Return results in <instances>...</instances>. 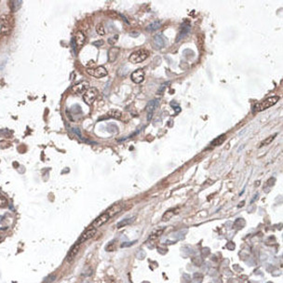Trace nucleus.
<instances>
[{"label": "nucleus", "mask_w": 283, "mask_h": 283, "mask_svg": "<svg viewBox=\"0 0 283 283\" xmlns=\"http://www.w3.org/2000/svg\"><path fill=\"white\" fill-rule=\"evenodd\" d=\"M13 27V18L11 15L3 14L0 16V34L8 35L11 34Z\"/></svg>", "instance_id": "nucleus-1"}, {"label": "nucleus", "mask_w": 283, "mask_h": 283, "mask_svg": "<svg viewBox=\"0 0 283 283\" xmlns=\"http://www.w3.org/2000/svg\"><path fill=\"white\" fill-rule=\"evenodd\" d=\"M279 96H271V97H268L265 101H263L262 103L255 104V106L253 107V111L254 112H261V111H264L267 108L271 107V106H273L274 104H276L277 102H279Z\"/></svg>", "instance_id": "nucleus-2"}, {"label": "nucleus", "mask_w": 283, "mask_h": 283, "mask_svg": "<svg viewBox=\"0 0 283 283\" xmlns=\"http://www.w3.org/2000/svg\"><path fill=\"white\" fill-rule=\"evenodd\" d=\"M148 56H149V52L147 50L139 49L130 54V56L129 57V61L131 63H140L147 59Z\"/></svg>", "instance_id": "nucleus-3"}, {"label": "nucleus", "mask_w": 283, "mask_h": 283, "mask_svg": "<svg viewBox=\"0 0 283 283\" xmlns=\"http://www.w3.org/2000/svg\"><path fill=\"white\" fill-rule=\"evenodd\" d=\"M97 96H98V90L96 88H89L87 92H86L83 95V101L84 102L90 105V104H92L93 102L96 100V98H97Z\"/></svg>", "instance_id": "nucleus-4"}, {"label": "nucleus", "mask_w": 283, "mask_h": 283, "mask_svg": "<svg viewBox=\"0 0 283 283\" xmlns=\"http://www.w3.org/2000/svg\"><path fill=\"white\" fill-rule=\"evenodd\" d=\"M87 73L96 78H101L107 75V70H106L103 66H97L94 68H89L87 69Z\"/></svg>", "instance_id": "nucleus-5"}, {"label": "nucleus", "mask_w": 283, "mask_h": 283, "mask_svg": "<svg viewBox=\"0 0 283 283\" xmlns=\"http://www.w3.org/2000/svg\"><path fill=\"white\" fill-rule=\"evenodd\" d=\"M167 44V39L162 34H156L153 37L152 40V45L155 49H160L166 46Z\"/></svg>", "instance_id": "nucleus-6"}, {"label": "nucleus", "mask_w": 283, "mask_h": 283, "mask_svg": "<svg viewBox=\"0 0 283 283\" xmlns=\"http://www.w3.org/2000/svg\"><path fill=\"white\" fill-rule=\"evenodd\" d=\"M89 88V83L88 81H79L77 84H75L71 89H72V92L75 94H81L83 92L85 93Z\"/></svg>", "instance_id": "nucleus-7"}, {"label": "nucleus", "mask_w": 283, "mask_h": 283, "mask_svg": "<svg viewBox=\"0 0 283 283\" xmlns=\"http://www.w3.org/2000/svg\"><path fill=\"white\" fill-rule=\"evenodd\" d=\"M95 233H96V228H95V227H92V226L89 227V228L86 229L82 233V235L80 236V237L77 240V243H79V244L84 243L85 241H87L88 239H92V237L95 235Z\"/></svg>", "instance_id": "nucleus-8"}, {"label": "nucleus", "mask_w": 283, "mask_h": 283, "mask_svg": "<svg viewBox=\"0 0 283 283\" xmlns=\"http://www.w3.org/2000/svg\"><path fill=\"white\" fill-rule=\"evenodd\" d=\"M190 29L191 26L188 23H184L181 25V28H180V31L179 34H177V38H176V42H179L181 41L182 39H184L186 35H187L190 33Z\"/></svg>", "instance_id": "nucleus-9"}, {"label": "nucleus", "mask_w": 283, "mask_h": 283, "mask_svg": "<svg viewBox=\"0 0 283 283\" xmlns=\"http://www.w3.org/2000/svg\"><path fill=\"white\" fill-rule=\"evenodd\" d=\"M111 218V217H110V215L107 213V212H104V213H103V214H101L99 217H98V218H96L95 220H94V222H93V223H92V227H95V228H97V227H100V226H102V225H103L104 224H106V223H107V222H108V220Z\"/></svg>", "instance_id": "nucleus-10"}, {"label": "nucleus", "mask_w": 283, "mask_h": 283, "mask_svg": "<svg viewBox=\"0 0 283 283\" xmlns=\"http://www.w3.org/2000/svg\"><path fill=\"white\" fill-rule=\"evenodd\" d=\"M144 75H145V73H144V71L143 69H137V70H135L132 74H131L130 77H131V80H132L133 82H135L136 84H140V83H142L144 81Z\"/></svg>", "instance_id": "nucleus-11"}, {"label": "nucleus", "mask_w": 283, "mask_h": 283, "mask_svg": "<svg viewBox=\"0 0 283 283\" xmlns=\"http://www.w3.org/2000/svg\"><path fill=\"white\" fill-rule=\"evenodd\" d=\"M158 101H156V100H152L147 103V106H146V112H147V119L148 120L152 118L154 111L156 107H158Z\"/></svg>", "instance_id": "nucleus-12"}, {"label": "nucleus", "mask_w": 283, "mask_h": 283, "mask_svg": "<svg viewBox=\"0 0 283 283\" xmlns=\"http://www.w3.org/2000/svg\"><path fill=\"white\" fill-rule=\"evenodd\" d=\"M80 247H81V244H79V243H75L72 248H71V250L69 251V253L66 257V260H68L69 262L72 261L75 256H77V254L78 253V251L80 250Z\"/></svg>", "instance_id": "nucleus-13"}, {"label": "nucleus", "mask_w": 283, "mask_h": 283, "mask_svg": "<svg viewBox=\"0 0 283 283\" xmlns=\"http://www.w3.org/2000/svg\"><path fill=\"white\" fill-rule=\"evenodd\" d=\"M75 43H77V46H83L85 41H86V35L82 31H78L77 32L75 35Z\"/></svg>", "instance_id": "nucleus-14"}, {"label": "nucleus", "mask_w": 283, "mask_h": 283, "mask_svg": "<svg viewBox=\"0 0 283 283\" xmlns=\"http://www.w3.org/2000/svg\"><path fill=\"white\" fill-rule=\"evenodd\" d=\"M119 54V49L118 48H112L108 51V61L109 62H114L118 58Z\"/></svg>", "instance_id": "nucleus-15"}, {"label": "nucleus", "mask_w": 283, "mask_h": 283, "mask_svg": "<svg viewBox=\"0 0 283 283\" xmlns=\"http://www.w3.org/2000/svg\"><path fill=\"white\" fill-rule=\"evenodd\" d=\"M121 210H122V205L117 204V205H114L113 207H111L108 210H106V212H107V213L110 215V217H113L114 215L117 214L118 212H119Z\"/></svg>", "instance_id": "nucleus-16"}, {"label": "nucleus", "mask_w": 283, "mask_h": 283, "mask_svg": "<svg viewBox=\"0 0 283 283\" xmlns=\"http://www.w3.org/2000/svg\"><path fill=\"white\" fill-rule=\"evenodd\" d=\"M160 27H161V23L159 21H156V22L151 23L146 29H147V31L154 32V31H156V30H158Z\"/></svg>", "instance_id": "nucleus-17"}, {"label": "nucleus", "mask_w": 283, "mask_h": 283, "mask_svg": "<svg viewBox=\"0 0 283 283\" xmlns=\"http://www.w3.org/2000/svg\"><path fill=\"white\" fill-rule=\"evenodd\" d=\"M225 138H226L225 134H222V135H220V136H219V137H217L216 139H214L213 141H212L211 144H212V145H214V146L220 145V144H223V142L225 140Z\"/></svg>", "instance_id": "nucleus-18"}, {"label": "nucleus", "mask_w": 283, "mask_h": 283, "mask_svg": "<svg viewBox=\"0 0 283 283\" xmlns=\"http://www.w3.org/2000/svg\"><path fill=\"white\" fill-rule=\"evenodd\" d=\"M22 4H23V2L22 1H18V0H14V1H11V8L12 12L17 11L18 9L21 8Z\"/></svg>", "instance_id": "nucleus-19"}, {"label": "nucleus", "mask_w": 283, "mask_h": 283, "mask_svg": "<svg viewBox=\"0 0 283 283\" xmlns=\"http://www.w3.org/2000/svg\"><path fill=\"white\" fill-rule=\"evenodd\" d=\"M121 115H122V114H121L120 111H119V110H115V109H114V110H110L109 112H108V115H109L110 118H117V119H118V118H121Z\"/></svg>", "instance_id": "nucleus-20"}, {"label": "nucleus", "mask_w": 283, "mask_h": 283, "mask_svg": "<svg viewBox=\"0 0 283 283\" xmlns=\"http://www.w3.org/2000/svg\"><path fill=\"white\" fill-rule=\"evenodd\" d=\"M96 32H97L98 34L100 35H104L105 34V29L103 23H99L97 24V26H96Z\"/></svg>", "instance_id": "nucleus-21"}, {"label": "nucleus", "mask_w": 283, "mask_h": 283, "mask_svg": "<svg viewBox=\"0 0 283 283\" xmlns=\"http://www.w3.org/2000/svg\"><path fill=\"white\" fill-rule=\"evenodd\" d=\"M276 137H277V133H275V134H273V135L269 136L268 138H267V139H265V140L264 141V143H263V144H261V146H264V145H266V144H270L271 142H272L273 140H274V139H275Z\"/></svg>", "instance_id": "nucleus-22"}, {"label": "nucleus", "mask_w": 283, "mask_h": 283, "mask_svg": "<svg viewBox=\"0 0 283 283\" xmlns=\"http://www.w3.org/2000/svg\"><path fill=\"white\" fill-rule=\"evenodd\" d=\"M8 206V199L4 196H0V208H5Z\"/></svg>", "instance_id": "nucleus-23"}, {"label": "nucleus", "mask_w": 283, "mask_h": 283, "mask_svg": "<svg viewBox=\"0 0 283 283\" xmlns=\"http://www.w3.org/2000/svg\"><path fill=\"white\" fill-rule=\"evenodd\" d=\"M118 34H115L113 38H109V39H108V43H109L110 45H114L115 42L118 41Z\"/></svg>", "instance_id": "nucleus-24"}, {"label": "nucleus", "mask_w": 283, "mask_h": 283, "mask_svg": "<svg viewBox=\"0 0 283 283\" xmlns=\"http://www.w3.org/2000/svg\"><path fill=\"white\" fill-rule=\"evenodd\" d=\"M73 131H74V132L75 133V135H77L80 140H84V138L82 137L81 135H80V131H79V130H78L77 128H74V129H73Z\"/></svg>", "instance_id": "nucleus-25"}, {"label": "nucleus", "mask_w": 283, "mask_h": 283, "mask_svg": "<svg viewBox=\"0 0 283 283\" xmlns=\"http://www.w3.org/2000/svg\"><path fill=\"white\" fill-rule=\"evenodd\" d=\"M93 45H94V46L101 47V46H103V40H99V41L93 42Z\"/></svg>", "instance_id": "nucleus-26"}, {"label": "nucleus", "mask_w": 283, "mask_h": 283, "mask_svg": "<svg viewBox=\"0 0 283 283\" xmlns=\"http://www.w3.org/2000/svg\"><path fill=\"white\" fill-rule=\"evenodd\" d=\"M130 34L131 35V37H137V35H139V33H137V32H136V33H134V32H131V33H130Z\"/></svg>", "instance_id": "nucleus-27"}]
</instances>
